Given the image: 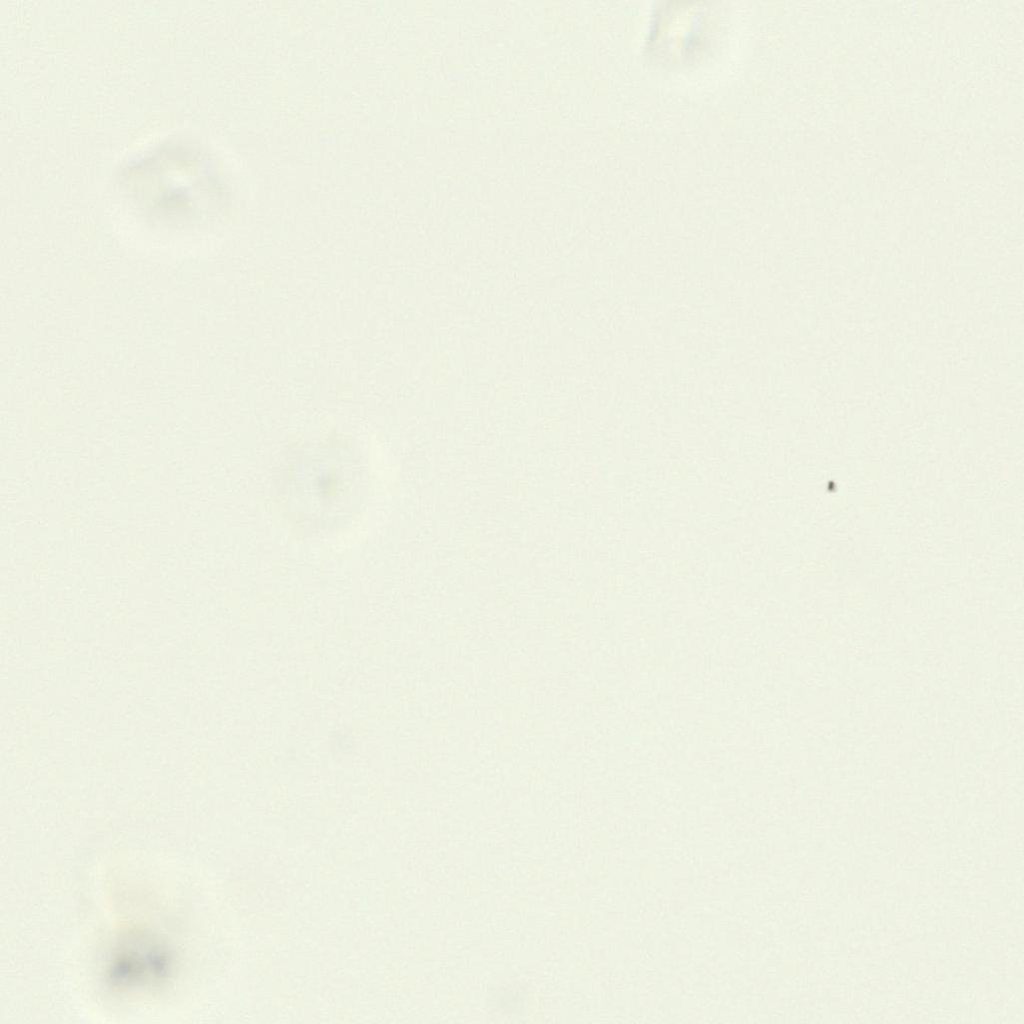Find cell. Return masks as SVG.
Wrapping results in <instances>:
<instances>
[{
	"mask_svg": "<svg viewBox=\"0 0 1024 1024\" xmlns=\"http://www.w3.org/2000/svg\"><path fill=\"white\" fill-rule=\"evenodd\" d=\"M366 491L367 469L361 454L340 440L293 449L279 483V497L289 521L309 533L347 525L359 512Z\"/></svg>",
	"mask_w": 1024,
	"mask_h": 1024,
	"instance_id": "1",
	"label": "cell"
},
{
	"mask_svg": "<svg viewBox=\"0 0 1024 1024\" xmlns=\"http://www.w3.org/2000/svg\"><path fill=\"white\" fill-rule=\"evenodd\" d=\"M120 185L148 217L173 225H189L219 208L226 187L212 162L184 143L162 144L130 161Z\"/></svg>",
	"mask_w": 1024,
	"mask_h": 1024,
	"instance_id": "2",
	"label": "cell"
}]
</instances>
